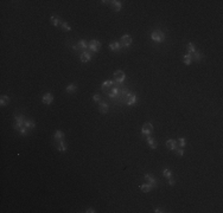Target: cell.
Listing matches in <instances>:
<instances>
[{"instance_id": "1", "label": "cell", "mask_w": 223, "mask_h": 213, "mask_svg": "<svg viewBox=\"0 0 223 213\" xmlns=\"http://www.w3.org/2000/svg\"><path fill=\"white\" fill-rule=\"evenodd\" d=\"M25 121H26V119H25L24 115H22V114L14 115V129L20 133V135H23V136H26L28 134V130L25 128Z\"/></svg>"}, {"instance_id": "2", "label": "cell", "mask_w": 223, "mask_h": 213, "mask_svg": "<svg viewBox=\"0 0 223 213\" xmlns=\"http://www.w3.org/2000/svg\"><path fill=\"white\" fill-rule=\"evenodd\" d=\"M151 39L154 42V43H163L165 40V33L160 30H154L151 34Z\"/></svg>"}, {"instance_id": "3", "label": "cell", "mask_w": 223, "mask_h": 213, "mask_svg": "<svg viewBox=\"0 0 223 213\" xmlns=\"http://www.w3.org/2000/svg\"><path fill=\"white\" fill-rule=\"evenodd\" d=\"M73 50L76 51V52L82 53V52L88 50V43H87L84 39H81V40H79V43H77L75 46H73Z\"/></svg>"}, {"instance_id": "4", "label": "cell", "mask_w": 223, "mask_h": 213, "mask_svg": "<svg viewBox=\"0 0 223 213\" xmlns=\"http://www.w3.org/2000/svg\"><path fill=\"white\" fill-rule=\"evenodd\" d=\"M153 133V125L151 122H145L142 128H141V134L144 138H147V136H151V134Z\"/></svg>"}, {"instance_id": "5", "label": "cell", "mask_w": 223, "mask_h": 213, "mask_svg": "<svg viewBox=\"0 0 223 213\" xmlns=\"http://www.w3.org/2000/svg\"><path fill=\"white\" fill-rule=\"evenodd\" d=\"M100 49H101V43L98 39H92L88 43V50L90 52H99Z\"/></svg>"}, {"instance_id": "6", "label": "cell", "mask_w": 223, "mask_h": 213, "mask_svg": "<svg viewBox=\"0 0 223 213\" xmlns=\"http://www.w3.org/2000/svg\"><path fill=\"white\" fill-rule=\"evenodd\" d=\"M125 78H126V75L123 71L118 70V71L114 72V82L116 84H122L125 82Z\"/></svg>"}, {"instance_id": "7", "label": "cell", "mask_w": 223, "mask_h": 213, "mask_svg": "<svg viewBox=\"0 0 223 213\" xmlns=\"http://www.w3.org/2000/svg\"><path fill=\"white\" fill-rule=\"evenodd\" d=\"M144 178H145V181H146L152 188H157L158 187L157 180H156V178H154L153 175H151V174H145Z\"/></svg>"}, {"instance_id": "8", "label": "cell", "mask_w": 223, "mask_h": 213, "mask_svg": "<svg viewBox=\"0 0 223 213\" xmlns=\"http://www.w3.org/2000/svg\"><path fill=\"white\" fill-rule=\"evenodd\" d=\"M120 40H121L120 44H121L122 47H128V46H131V45H132V42H133L132 37H131L129 34H123V36L121 37Z\"/></svg>"}, {"instance_id": "9", "label": "cell", "mask_w": 223, "mask_h": 213, "mask_svg": "<svg viewBox=\"0 0 223 213\" xmlns=\"http://www.w3.org/2000/svg\"><path fill=\"white\" fill-rule=\"evenodd\" d=\"M80 61L82 63H89L92 61V52L90 51H84L80 53Z\"/></svg>"}, {"instance_id": "10", "label": "cell", "mask_w": 223, "mask_h": 213, "mask_svg": "<svg viewBox=\"0 0 223 213\" xmlns=\"http://www.w3.org/2000/svg\"><path fill=\"white\" fill-rule=\"evenodd\" d=\"M125 103L127 105H134L135 103H137V95L129 92L127 95V97H126V100H125Z\"/></svg>"}, {"instance_id": "11", "label": "cell", "mask_w": 223, "mask_h": 213, "mask_svg": "<svg viewBox=\"0 0 223 213\" xmlns=\"http://www.w3.org/2000/svg\"><path fill=\"white\" fill-rule=\"evenodd\" d=\"M42 102L46 105H50L52 102H54V95L51 92H46L43 95V97H42Z\"/></svg>"}, {"instance_id": "12", "label": "cell", "mask_w": 223, "mask_h": 213, "mask_svg": "<svg viewBox=\"0 0 223 213\" xmlns=\"http://www.w3.org/2000/svg\"><path fill=\"white\" fill-rule=\"evenodd\" d=\"M166 147H167V149H169V150H173V152H176V149L178 148L177 141H176V140H172V139L167 140V141H166Z\"/></svg>"}, {"instance_id": "13", "label": "cell", "mask_w": 223, "mask_h": 213, "mask_svg": "<svg viewBox=\"0 0 223 213\" xmlns=\"http://www.w3.org/2000/svg\"><path fill=\"white\" fill-rule=\"evenodd\" d=\"M114 85H115V82H114V81L108 80V81H106V82H103V83L101 84V89H102V90H104V91H108L109 89H112V88H113Z\"/></svg>"}, {"instance_id": "14", "label": "cell", "mask_w": 223, "mask_h": 213, "mask_svg": "<svg viewBox=\"0 0 223 213\" xmlns=\"http://www.w3.org/2000/svg\"><path fill=\"white\" fill-rule=\"evenodd\" d=\"M64 138H65V135H64V133L62 130H56L55 134H54V140H55L56 143H58L60 141H63Z\"/></svg>"}, {"instance_id": "15", "label": "cell", "mask_w": 223, "mask_h": 213, "mask_svg": "<svg viewBox=\"0 0 223 213\" xmlns=\"http://www.w3.org/2000/svg\"><path fill=\"white\" fill-rule=\"evenodd\" d=\"M108 47H109V50L110 51H113V52H119L120 50H121V44H120V42H114V43H110L109 45H108Z\"/></svg>"}, {"instance_id": "16", "label": "cell", "mask_w": 223, "mask_h": 213, "mask_svg": "<svg viewBox=\"0 0 223 213\" xmlns=\"http://www.w3.org/2000/svg\"><path fill=\"white\" fill-rule=\"evenodd\" d=\"M99 111H100L101 114H107V113L109 111V106H108V104L101 101V102L99 103Z\"/></svg>"}, {"instance_id": "17", "label": "cell", "mask_w": 223, "mask_h": 213, "mask_svg": "<svg viewBox=\"0 0 223 213\" xmlns=\"http://www.w3.org/2000/svg\"><path fill=\"white\" fill-rule=\"evenodd\" d=\"M110 5H112V7H113V9H114L115 12H119L120 9L122 8L121 1H118V0H112V1H110Z\"/></svg>"}, {"instance_id": "18", "label": "cell", "mask_w": 223, "mask_h": 213, "mask_svg": "<svg viewBox=\"0 0 223 213\" xmlns=\"http://www.w3.org/2000/svg\"><path fill=\"white\" fill-rule=\"evenodd\" d=\"M25 128H26L27 130H32V129H35V128H36V122H35L33 120H31V119H26V121H25Z\"/></svg>"}, {"instance_id": "19", "label": "cell", "mask_w": 223, "mask_h": 213, "mask_svg": "<svg viewBox=\"0 0 223 213\" xmlns=\"http://www.w3.org/2000/svg\"><path fill=\"white\" fill-rule=\"evenodd\" d=\"M56 147H57L58 152H62V153H65L66 152V143H65L64 140L63 141H60L58 143H56Z\"/></svg>"}, {"instance_id": "20", "label": "cell", "mask_w": 223, "mask_h": 213, "mask_svg": "<svg viewBox=\"0 0 223 213\" xmlns=\"http://www.w3.org/2000/svg\"><path fill=\"white\" fill-rule=\"evenodd\" d=\"M146 142H147V144L150 146L151 149H157V142H156V140H154L153 138L147 136L146 138Z\"/></svg>"}, {"instance_id": "21", "label": "cell", "mask_w": 223, "mask_h": 213, "mask_svg": "<svg viewBox=\"0 0 223 213\" xmlns=\"http://www.w3.org/2000/svg\"><path fill=\"white\" fill-rule=\"evenodd\" d=\"M191 55V57H192V62H199L202 58H203V55L197 50V51H195L193 53H190Z\"/></svg>"}, {"instance_id": "22", "label": "cell", "mask_w": 223, "mask_h": 213, "mask_svg": "<svg viewBox=\"0 0 223 213\" xmlns=\"http://www.w3.org/2000/svg\"><path fill=\"white\" fill-rule=\"evenodd\" d=\"M50 22H51V24L54 25V26H56V27H61V24H62V19H60L58 17H51L50 18Z\"/></svg>"}, {"instance_id": "23", "label": "cell", "mask_w": 223, "mask_h": 213, "mask_svg": "<svg viewBox=\"0 0 223 213\" xmlns=\"http://www.w3.org/2000/svg\"><path fill=\"white\" fill-rule=\"evenodd\" d=\"M183 62H184V64H185V65H190L192 63V57H191V55L190 53L184 55L183 56Z\"/></svg>"}, {"instance_id": "24", "label": "cell", "mask_w": 223, "mask_h": 213, "mask_svg": "<svg viewBox=\"0 0 223 213\" xmlns=\"http://www.w3.org/2000/svg\"><path fill=\"white\" fill-rule=\"evenodd\" d=\"M9 103V97L8 96H6V95H3L1 97H0V105L1 106H5V105H7Z\"/></svg>"}, {"instance_id": "25", "label": "cell", "mask_w": 223, "mask_h": 213, "mask_svg": "<svg viewBox=\"0 0 223 213\" xmlns=\"http://www.w3.org/2000/svg\"><path fill=\"white\" fill-rule=\"evenodd\" d=\"M77 90V86H76V84H69L65 88V91L68 92V94H74L75 91Z\"/></svg>"}, {"instance_id": "26", "label": "cell", "mask_w": 223, "mask_h": 213, "mask_svg": "<svg viewBox=\"0 0 223 213\" xmlns=\"http://www.w3.org/2000/svg\"><path fill=\"white\" fill-rule=\"evenodd\" d=\"M163 177L166 178V179L172 178V172H171V169H169V168H164V169H163Z\"/></svg>"}, {"instance_id": "27", "label": "cell", "mask_w": 223, "mask_h": 213, "mask_svg": "<svg viewBox=\"0 0 223 213\" xmlns=\"http://www.w3.org/2000/svg\"><path fill=\"white\" fill-rule=\"evenodd\" d=\"M140 189H141V192H144V193H148V192L152 191V187L148 185V183H144V185L140 186Z\"/></svg>"}, {"instance_id": "28", "label": "cell", "mask_w": 223, "mask_h": 213, "mask_svg": "<svg viewBox=\"0 0 223 213\" xmlns=\"http://www.w3.org/2000/svg\"><path fill=\"white\" fill-rule=\"evenodd\" d=\"M61 28H62V30L63 31H65V32H68V31H70L71 30V27H70V25L69 24H68L66 22H62V24H61Z\"/></svg>"}, {"instance_id": "29", "label": "cell", "mask_w": 223, "mask_h": 213, "mask_svg": "<svg viewBox=\"0 0 223 213\" xmlns=\"http://www.w3.org/2000/svg\"><path fill=\"white\" fill-rule=\"evenodd\" d=\"M186 49H188V53H193L195 51H197V49H196L195 45H193L192 43H189L186 45Z\"/></svg>"}, {"instance_id": "30", "label": "cell", "mask_w": 223, "mask_h": 213, "mask_svg": "<svg viewBox=\"0 0 223 213\" xmlns=\"http://www.w3.org/2000/svg\"><path fill=\"white\" fill-rule=\"evenodd\" d=\"M177 144H178V147L179 148H184L186 146V141H185V139L184 138H180V139H178V141H177Z\"/></svg>"}, {"instance_id": "31", "label": "cell", "mask_w": 223, "mask_h": 213, "mask_svg": "<svg viewBox=\"0 0 223 213\" xmlns=\"http://www.w3.org/2000/svg\"><path fill=\"white\" fill-rule=\"evenodd\" d=\"M93 100H94L95 102H99V103H100V102L102 101V98H101V96H100L99 94H95V95L93 96Z\"/></svg>"}, {"instance_id": "32", "label": "cell", "mask_w": 223, "mask_h": 213, "mask_svg": "<svg viewBox=\"0 0 223 213\" xmlns=\"http://www.w3.org/2000/svg\"><path fill=\"white\" fill-rule=\"evenodd\" d=\"M176 154H177L178 156H183V155H184V148H179V147H178V148L176 149Z\"/></svg>"}, {"instance_id": "33", "label": "cell", "mask_w": 223, "mask_h": 213, "mask_svg": "<svg viewBox=\"0 0 223 213\" xmlns=\"http://www.w3.org/2000/svg\"><path fill=\"white\" fill-rule=\"evenodd\" d=\"M167 180H169V181H167V183H169L170 186H173V185H174V182H176V181H174L172 178H170V179H167Z\"/></svg>"}, {"instance_id": "34", "label": "cell", "mask_w": 223, "mask_h": 213, "mask_svg": "<svg viewBox=\"0 0 223 213\" xmlns=\"http://www.w3.org/2000/svg\"><path fill=\"white\" fill-rule=\"evenodd\" d=\"M85 212H87V213H95L96 211H95L94 208H92V207H90V208H88V210H87Z\"/></svg>"}, {"instance_id": "35", "label": "cell", "mask_w": 223, "mask_h": 213, "mask_svg": "<svg viewBox=\"0 0 223 213\" xmlns=\"http://www.w3.org/2000/svg\"><path fill=\"white\" fill-rule=\"evenodd\" d=\"M154 212H156V213H161V212H164L161 208H156V210H154Z\"/></svg>"}]
</instances>
